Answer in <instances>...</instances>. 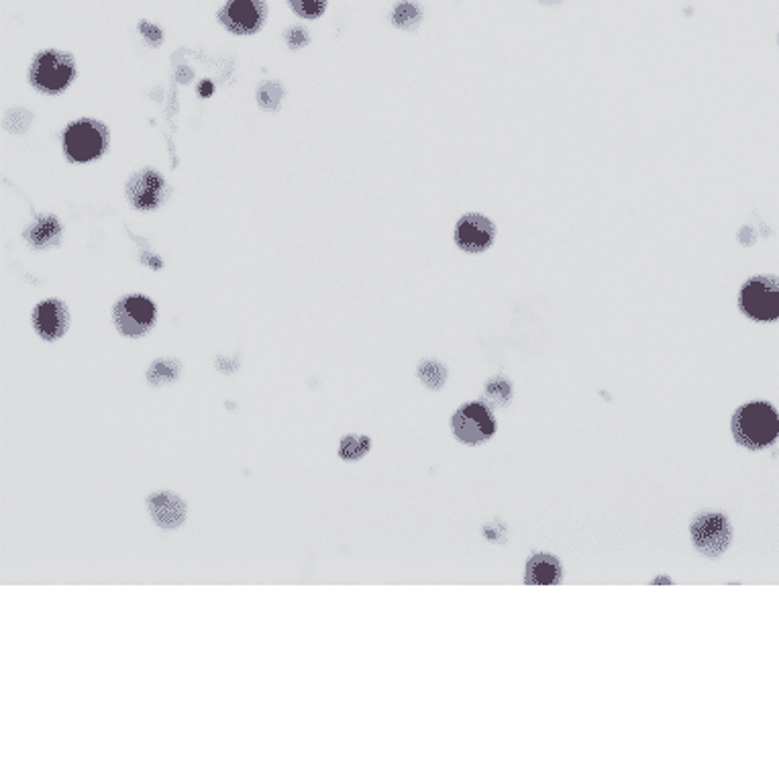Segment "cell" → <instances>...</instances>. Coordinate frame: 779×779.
<instances>
[{
  "mask_svg": "<svg viewBox=\"0 0 779 779\" xmlns=\"http://www.w3.org/2000/svg\"><path fill=\"white\" fill-rule=\"evenodd\" d=\"M733 435L747 449H763L779 435V414L767 402L743 404L733 417Z\"/></svg>",
  "mask_w": 779,
  "mask_h": 779,
  "instance_id": "1",
  "label": "cell"
},
{
  "mask_svg": "<svg viewBox=\"0 0 779 779\" xmlns=\"http://www.w3.org/2000/svg\"><path fill=\"white\" fill-rule=\"evenodd\" d=\"M180 376V361L176 359H158L147 372V380L151 386H162L178 380Z\"/></svg>",
  "mask_w": 779,
  "mask_h": 779,
  "instance_id": "15",
  "label": "cell"
},
{
  "mask_svg": "<svg viewBox=\"0 0 779 779\" xmlns=\"http://www.w3.org/2000/svg\"><path fill=\"white\" fill-rule=\"evenodd\" d=\"M107 147H109L107 127L92 119L72 123L64 133V151L72 162L78 164L100 158V155L107 151Z\"/></svg>",
  "mask_w": 779,
  "mask_h": 779,
  "instance_id": "4",
  "label": "cell"
},
{
  "mask_svg": "<svg viewBox=\"0 0 779 779\" xmlns=\"http://www.w3.org/2000/svg\"><path fill=\"white\" fill-rule=\"evenodd\" d=\"M290 7L304 19H319L327 9V0H290Z\"/></svg>",
  "mask_w": 779,
  "mask_h": 779,
  "instance_id": "20",
  "label": "cell"
},
{
  "mask_svg": "<svg viewBox=\"0 0 779 779\" xmlns=\"http://www.w3.org/2000/svg\"><path fill=\"white\" fill-rule=\"evenodd\" d=\"M282 96H284V90L278 82H264L262 86L257 88V102L266 111H278Z\"/></svg>",
  "mask_w": 779,
  "mask_h": 779,
  "instance_id": "18",
  "label": "cell"
},
{
  "mask_svg": "<svg viewBox=\"0 0 779 779\" xmlns=\"http://www.w3.org/2000/svg\"><path fill=\"white\" fill-rule=\"evenodd\" d=\"M655 584H671V580L669 578H659V580H655Z\"/></svg>",
  "mask_w": 779,
  "mask_h": 779,
  "instance_id": "26",
  "label": "cell"
},
{
  "mask_svg": "<svg viewBox=\"0 0 779 779\" xmlns=\"http://www.w3.org/2000/svg\"><path fill=\"white\" fill-rule=\"evenodd\" d=\"M372 447V441L368 437H361V435H347L343 441H341V447H339V453L343 459H359L366 455Z\"/></svg>",
  "mask_w": 779,
  "mask_h": 779,
  "instance_id": "19",
  "label": "cell"
},
{
  "mask_svg": "<svg viewBox=\"0 0 779 779\" xmlns=\"http://www.w3.org/2000/svg\"><path fill=\"white\" fill-rule=\"evenodd\" d=\"M70 325L68 306L62 300H45L33 310V327L45 341L60 339Z\"/></svg>",
  "mask_w": 779,
  "mask_h": 779,
  "instance_id": "11",
  "label": "cell"
},
{
  "mask_svg": "<svg viewBox=\"0 0 779 779\" xmlns=\"http://www.w3.org/2000/svg\"><path fill=\"white\" fill-rule=\"evenodd\" d=\"M170 188L158 172L145 170L135 174L127 184V196L139 211H153L168 198Z\"/></svg>",
  "mask_w": 779,
  "mask_h": 779,
  "instance_id": "9",
  "label": "cell"
},
{
  "mask_svg": "<svg viewBox=\"0 0 779 779\" xmlns=\"http://www.w3.org/2000/svg\"><path fill=\"white\" fill-rule=\"evenodd\" d=\"M25 239L37 249L56 247L62 241V225L56 217H41L35 225L29 227Z\"/></svg>",
  "mask_w": 779,
  "mask_h": 779,
  "instance_id": "14",
  "label": "cell"
},
{
  "mask_svg": "<svg viewBox=\"0 0 779 779\" xmlns=\"http://www.w3.org/2000/svg\"><path fill=\"white\" fill-rule=\"evenodd\" d=\"M286 41L290 43V47L300 49V47H304V45L310 41V37H308V33H306L304 29L292 27L290 31H286Z\"/></svg>",
  "mask_w": 779,
  "mask_h": 779,
  "instance_id": "24",
  "label": "cell"
},
{
  "mask_svg": "<svg viewBox=\"0 0 779 779\" xmlns=\"http://www.w3.org/2000/svg\"><path fill=\"white\" fill-rule=\"evenodd\" d=\"M113 315L115 325L123 335L141 337L155 323V304L141 294H133L117 302Z\"/></svg>",
  "mask_w": 779,
  "mask_h": 779,
  "instance_id": "7",
  "label": "cell"
},
{
  "mask_svg": "<svg viewBox=\"0 0 779 779\" xmlns=\"http://www.w3.org/2000/svg\"><path fill=\"white\" fill-rule=\"evenodd\" d=\"M74 76H76V64L72 56L56 49L41 51L39 56H35L29 70L31 84L45 94L62 92L64 88L70 86Z\"/></svg>",
  "mask_w": 779,
  "mask_h": 779,
  "instance_id": "2",
  "label": "cell"
},
{
  "mask_svg": "<svg viewBox=\"0 0 779 779\" xmlns=\"http://www.w3.org/2000/svg\"><path fill=\"white\" fill-rule=\"evenodd\" d=\"M496 239L494 223L478 213H470L455 225V243L467 253H482L492 247Z\"/></svg>",
  "mask_w": 779,
  "mask_h": 779,
  "instance_id": "10",
  "label": "cell"
},
{
  "mask_svg": "<svg viewBox=\"0 0 779 779\" xmlns=\"http://www.w3.org/2000/svg\"><path fill=\"white\" fill-rule=\"evenodd\" d=\"M31 113L25 111V109H15V111H9L7 117H5V125L7 129L15 131V133H25V129L31 125Z\"/></svg>",
  "mask_w": 779,
  "mask_h": 779,
  "instance_id": "21",
  "label": "cell"
},
{
  "mask_svg": "<svg viewBox=\"0 0 779 779\" xmlns=\"http://www.w3.org/2000/svg\"><path fill=\"white\" fill-rule=\"evenodd\" d=\"M733 529L724 514L702 512L692 523V541L694 547L706 557H718L731 545Z\"/></svg>",
  "mask_w": 779,
  "mask_h": 779,
  "instance_id": "6",
  "label": "cell"
},
{
  "mask_svg": "<svg viewBox=\"0 0 779 779\" xmlns=\"http://www.w3.org/2000/svg\"><path fill=\"white\" fill-rule=\"evenodd\" d=\"M149 512L153 516L155 525H160L162 529H176L184 523L186 516V506L184 502L170 494V492H158L147 498Z\"/></svg>",
  "mask_w": 779,
  "mask_h": 779,
  "instance_id": "12",
  "label": "cell"
},
{
  "mask_svg": "<svg viewBox=\"0 0 779 779\" xmlns=\"http://www.w3.org/2000/svg\"><path fill=\"white\" fill-rule=\"evenodd\" d=\"M539 3H543V5H559L561 0H539Z\"/></svg>",
  "mask_w": 779,
  "mask_h": 779,
  "instance_id": "25",
  "label": "cell"
},
{
  "mask_svg": "<svg viewBox=\"0 0 779 779\" xmlns=\"http://www.w3.org/2000/svg\"><path fill=\"white\" fill-rule=\"evenodd\" d=\"M561 580V565L553 555H535L527 565V584L551 586Z\"/></svg>",
  "mask_w": 779,
  "mask_h": 779,
  "instance_id": "13",
  "label": "cell"
},
{
  "mask_svg": "<svg viewBox=\"0 0 779 779\" xmlns=\"http://www.w3.org/2000/svg\"><path fill=\"white\" fill-rule=\"evenodd\" d=\"M455 437L465 445H480L488 441L496 431V421L492 412L482 402L463 404L451 421Z\"/></svg>",
  "mask_w": 779,
  "mask_h": 779,
  "instance_id": "5",
  "label": "cell"
},
{
  "mask_svg": "<svg viewBox=\"0 0 779 779\" xmlns=\"http://www.w3.org/2000/svg\"><path fill=\"white\" fill-rule=\"evenodd\" d=\"M139 29H141V35L147 39V43H149L151 47H158V45L162 43V39H164L162 29H158V27L151 25V23H139Z\"/></svg>",
  "mask_w": 779,
  "mask_h": 779,
  "instance_id": "23",
  "label": "cell"
},
{
  "mask_svg": "<svg viewBox=\"0 0 779 779\" xmlns=\"http://www.w3.org/2000/svg\"><path fill=\"white\" fill-rule=\"evenodd\" d=\"M423 21V9L417 3H400L392 13V23L400 29H414Z\"/></svg>",
  "mask_w": 779,
  "mask_h": 779,
  "instance_id": "16",
  "label": "cell"
},
{
  "mask_svg": "<svg viewBox=\"0 0 779 779\" xmlns=\"http://www.w3.org/2000/svg\"><path fill=\"white\" fill-rule=\"evenodd\" d=\"M266 15L268 9L264 0H227L219 19L231 33L251 35L262 29Z\"/></svg>",
  "mask_w": 779,
  "mask_h": 779,
  "instance_id": "8",
  "label": "cell"
},
{
  "mask_svg": "<svg viewBox=\"0 0 779 779\" xmlns=\"http://www.w3.org/2000/svg\"><path fill=\"white\" fill-rule=\"evenodd\" d=\"M419 378L431 388V390H439L445 380H447V370L443 363L435 361V359H427L423 361L419 366Z\"/></svg>",
  "mask_w": 779,
  "mask_h": 779,
  "instance_id": "17",
  "label": "cell"
},
{
  "mask_svg": "<svg viewBox=\"0 0 779 779\" xmlns=\"http://www.w3.org/2000/svg\"><path fill=\"white\" fill-rule=\"evenodd\" d=\"M743 313L759 323L779 319V280L773 276H755L747 280L739 294Z\"/></svg>",
  "mask_w": 779,
  "mask_h": 779,
  "instance_id": "3",
  "label": "cell"
},
{
  "mask_svg": "<svg viewBox=\"0 0 779 779\" xmlns=\"http://www.w3.org/2000/svg\"><path fill=\"white\" fill-rule=\"evenodd\" d=\"M486 392H488V396H490L496 404H506L508 398H510V386H508V382H504L502 378H496V380L488 382Z\"/></svg>",
  "mask_w": 779,
  "mask_h": 779,
  "instance_id": "22",
  "label": "cell"
}]
</instances>
